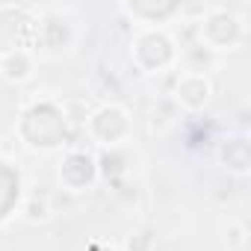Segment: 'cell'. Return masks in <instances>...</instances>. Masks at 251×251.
<instances>
[{"mask_svg":"<svg viewBox=\"0 0 251 251\" xmlns=\"http://www.w3.org/2000/svg\"><path fill=\"white\" fill-rule=\"evenodd\" d=\"M0 62H3V48H0Z\"/></svg>","mask_w":251,"mask_h":251,"instance_id":"10","label":"cell"},{"mask_svg":"<svg viewBox=\"0 0 251 251\" xmlns=\"http://www.w3.org/2000/svg\"><path fill=\"white\" fill-rule=\"evenodd\" d=\"M36 74V53L30 48H12L3 50V62H0V77L9 83H27Z\"/></svg>","mask_w":251,"mask_h":251,"instance_id":"5","label":"cell"},{"mask_svg":"<svg viewBox=\"0 0 251 251\" xmlns=\"http://www.w3.org/2000/svg\"><path fill=\"white\" fill-rule=\"evenodd\" d=\"M219 163L233 172V175H248V166H251V157H248V142L245 136H230L219 145Z\"/></svg>","mask_w":251,"mask_h":251,"instance_id":"7","label":"cell"},{"mask_svg":"<svg viewBox=\"0 0 251 251\" xmlns=\"http://www.w3.org/2000/svg\"><path fill=\"white\" fill-rule=\"evenodd\" d=\"M86 130L98 145L115 148L121 142H127V136H130V112L118 103L100 106L98 112H92L86 118Z\"/></svg>","mask_w":251,"mask_h":251,"instance_id":"2","label":"cell"},{"mask_svg":"<svg viewBox=\"0 0 251 251\" xmlns=\"http://www.w3.org/2000/svg\"><path fill=\"white\" fill-rule=\"evenodd\" d=\"M175 103L186 112H201L210 106L213 100V80L207 74H195V71H183L175 83Z\"/></svg>","mask_w":251,"mask_h":251,"instance_id":"3","label":"cell"},{"mask_svg":"<svg viewBox=\"0 0 251 251\" xmlns=\"http://www.w3.org/2000/svg\"><path fill=\"white\" fill-rule=\"evenodd\" d=\"M21 219L30 222V225H39V222H48L50 219V204L39 195H30L24 204H21Z\"/></svg>","mask_w":251,"mask_h":251,"instance_id":"8","label":"cell"},{"mask_svg":"<svg viewBox=\"0 0 251 251\" xmlns=\"http://www.w3.org/2000/svg\"><path fill=\"white\" fill-rule=\"evenodd\" d=\"M121 12H127L145 30H157L160 24L180 15V6L177 3H160V6H154V3H121Z\"/></svg>","mask_w":251,"mask_h":251,"instance_id":"6","label":"cell"},{"mask_svg":"<svg viewBox=\"0 0 251 251\" xmlns=\"http://www.w3.org/2000/svg\"><path fill=\"white\" fill-rule=\"evenodd\" d=\"M95 177H98V163L86 151H71L59 166V183L68 192H83L86 186L95 183Z\"/></svg>","mask_w":251,"mask_h":251,"instance_id":"4","label":"cell"},{"mask_svg":"<svg viewBox=\"0 0 251 251\" xmlns=\"http://www.w3.org/2000/svg\"><path fill=\"white\" fill-rule=\"evenodd\" d=\"M198 24H201V30H198L201 45H204V50H210V53L236 50V48L245 42V36H248L245 21H242L236 12H230L227 6H210V12H207Z\"/></svg>","mask_w":251,"mask_h":251,"instance_id":"1","label":"cell"},{"mask_svg":"<svg viewBox=\"0 0 251 251\" xmlns=\"http://www.w3.org/2000/svg\"><path fill=\"white\" fill-rule=\"evenodd\" d=\"M225 248L227 251H245L248 248V230H245L242 222H236V219L227 222V227H225Z\"/></svg>","mask_w":251,"mask_h":251,"instance_id":"9","label":"cell"}]
</instances>
